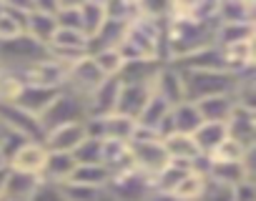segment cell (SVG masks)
Wrapping results in <instances>:
<instances>
[{"label":"cell","instance_id":"cell-1","mask_svg":"<svg viewBox=\"0 0 256 201\" xmlns=\"http://www.w3.org/2000/svg\"><path fill=\"white\" fill-rule=\"evenodd\" d=\"M214 23H196V20H178L166 23L164 28V60L178 63L191 58L201 50L214 48Z\"/></svg>","mask_w":256,"mask_h":201},{"label":"cell","instance_id":"cell-2","mask_svg":"<svg viewBox=\"0 0 256 201\" xmlns=\"http://www.w3.org/2000/svg\"><path fill=\"white\" fill-rule=\"evenodd\" d=\"M181 78H184V96L188 104H196V100L211 96H234L238 80L228 70H181Z\"/></svg>","mask_w":256,"mask_h":201},{"label":"cell","instance_id":"cell-3","mask_svg":"<svg viewBox=\"0 0 256 201\" xmlns=\"http://www.w3.org/2000/svg\"><path fill=\"white\" fill-rule=\"evenodd\" d=\"M46 58H50L48 46L38 43L28 33H23V36H18L13 40L0 43V68L3 70H23V68H28L33 63H40Z\"/></svg>","mask_w":256,"mask_h":201},{"label":"cell","instance_id":"cell-4","mask_svg":"<svg viewBox=\"0 0 256 201\" xmlns=\"http://www.w3.org/2000/svg\"><path fill=\"white\" fill-rule=\"evenodd\" d=\"M88 118L86 114V98L76 96L73 90H60L56 96V100L43 111V116L38 118L43 131L58 128V126H68V124H83Z\"/></svg>","mask_w":256,"mask_h":201},{"label":"cell","instance_id":"cell-5","mask_svg":"<svg viewBox=\"0 0 256 201\" xmlns=\"http://www.w3.org/2000/svg\"><path fill=\"white\" fill-rule=\"evenodd\" d=\"M68 70L70 66L58 63L53 58H46L40 63H33L23 70H13L20 76V80L26 86H38V88H53V90H63L68 83Z\"/></svg>","mask_w":256,"mask_h":201},{"label":"cell","instance_id":"cell-6","mask_svg":"<svg viewBox=\"0 0 256 201\" xmlns=\"http://www.w3.org/2000/svg\"><path fill=\"white\" fill-rule=\"evenodd\" d=\"M131 146V166L144 174L146 178H151V186H154V178L171 164L166 148L161 141H144V144H128Z\"/></svg>","mask_w":256,"mask_h":201},{"label":"cell","instance_id":"cell-7","mask_svg":"<svg viewBox=\"0 0 256 201\" xmlns=\"http://www.w3.org/2000/svg\"><path fill=\"white\" fill-rule=\"evenodd\" d=\"M151 90H154V96L164 98L171 108L186 100V96H184V78H181V70H178L176 66H171V63H161V68H158L156 76H154Z\"/></svg>","mask_w":256,"mask_h":201},{"label":"cell","instance_id":"cell-8","mask_svg":"<svg viewBox=\"0 0 256 201\" xmlns=\"http://www.w3.org/2000/svg\"><path fill=\"white\" fill-rule=\"evenodd\" d=\"M151 96H154V90H151L148 83H120L118 100H116V111L113 114L136 121L141 116V111L146 108Z\"/></svg>","mask_w":256,"mask_h":201},{"label":"cell","instance_id":"cell-9","mask_svg":"<svg viewBox=\"0 0 256 201\" xmlns=\"http://www.w3.org/2000/svg\"><path fill=\"white\" fill-rule=\"evenodd\" d=\"M106 78L100 76V70L96 68V63L90 60V56L80 58L78 63L70 66L68 70V83H66V90H73L76 96L80 98H88Z\"/></svg>","mask_w":256,"mask_h":201},{"label":"cell","instance_id":"cell-10","mask_svg":"<svg viewBox=\"0 0 256 201\" xmlns=\"http://www.w3.org/2000/svg\"><path fill=\"white\" fill-rule=\"evenodd\" d=\"M226 134L244 148H256V111L236 104L226 121Z\"/></svg>","mask_w":256,"mask_h":201},{"label":"cell","instance_id":"cell-11","mask_svg":"<svg viewBox=\"0 0 256 201\" xmlns=\"http://www.w3.org/2000/svg\"><path fill=\"white\" fill-rule=\"evenodd\" d=\"M86 141V128L83 124H68V126H58L43 134V146L48 154H73L80 144Z\"/></svg>","mask_w":256,"mask_h":201},{"label":"cell","instance_id":"cell-12","mask_svg":"<svg viewBox=\"0 0 256 201\" xmlns=\"http://www.w3.org/2000/svg\"><path fill=\"white\" fill-rule=\"evenodd\" d=\"M46 158H48V151L40 141H26L8 161L10 171H18V174H30V176H40L43 174V166H46Z\"/></svg>","mask_w":256,"mask_h":201},{"label":"cell","instance_id":"cell-13","mask_svg":"<svg viewBox=\"0 0 256 201\" xmlns=\"http://www.w3.org/2000/svg\"><path fill=\"white\" fill-rule=\"evenodd\" d=\"M120 80L118 78H106L88 98H86V114L93 118H106L116 111V100H118Z\"/></svg>","mask_w":256,"mask_h":201},{"label":"cell","instance_id":"cell-14","mask_svg":"<svg viewBox=\"0 0 256 201\" xmlns=\"http://www.w3.org/2000/svg\"><path fill=\"white\" fill-rule=\"evenodd\" d=\"M201 124H204V121H201V116H198L196 106H194V104H188V100H184V104H178V106H174V108H171L168 121H166V124H164V128H161V138H164V136H168V134L194 136V134L198 131V126H201Z\"/></svg>","mask_w":256,"mask_h":201},{"label":"cell","instance_id":"cell-15","mask_svg":"<svg viewBox=\"0 0 256 201\" xmlns=\"http://www.w3.org/2000/svg\"><path fill=\"white\" fill-rule=\"evenodd\" d=\"M216 23L218 26H236V23L256 26V3L254 0H221V3H216Z\"/></svg>","mask_w":256,"mask_h":201},{"label":"cell","instance_id":"cell-16","mask_svg":"<svg viewBox=\"0 0 256 201\" xmlns=\"http://www.w3.org/2000/svg\"><path fill=\"white\" fill-rule=\"evenodd\" d=\"M60 90H53V88H38V86H23V90H20V96H18V100L13 106H18L20 111H26V114H30V116H36V118H40L43 116V111L56 100V96H58Z\"/></svg>","mask_w":256,"mask_h":201},{"label":"cell","instance_id":"cell-17","mask_svg":"<svg viewBox=\"0 0 256 201\" xmlns=\"http://www.w3.org/2000/svg\"><path fill=\"white\" fill-rule=\"evenodd\" d=\"M166 154L171 161H178V164H188L194 168V164L201 158V151L196 148V141L194 136H184V134H168L161 138Z\"/></svg>","mask_w":256,"mask_h":201},{"label":"cell","instance_id":"cell-18","mask_svg":"<svg viewBox=\"0 0 256 201\" xmlns=\"http://www.w3.org/2000/svg\"><path fill=\"white\" fill-rule=\"evenodd\" d=\"M194 106L204 124H226L236 106V100H234V96H211V98L196 100Z\"/></svg>","mask_w":256,"mask_h":201},{"label":"cell","instance_id":"cell-19","mask_svg":"<svg viewBox=\"0 0 256 201\" xmlns=\"http://www.w3.org/2000/svg\"><path fill=\"white\" fill-rule=\"evenodd\" d=\"M76 166L78 164H76L73 154H48L43 174H40V181L53 184V186H63V184H68V178L76 171Z\"/></svg>","mask_w":256,"mask_h":201},{"label":"cell","instance_id":"cell-20","mask_svg":"<svg viewBox=\"0 0 256 201\" xmlns=\"http://www.w3.org/2000/svg\"><path fill=\"white\" fill-rule=\"evenodd\" d=\"M38 186H40V176L10 171L8 184H6L3 194H0V201H30L33 194L38 191Z\"/></svg>","mask_w":256,"mask_h":201},{"label":"cell","instance_id":"cell-21","mask_svg":"<svg viewBox=\"0 0 256 201\" xmlns=\"http://www.w3.org/2000/svg\"><path fill=\"white\" fill-rule=\"evenodd\" d=\"M251 40H256V26H251V23L216 26V30H214V46L216 48H228V46L251 43Z\"/></svg>","mask_w":256,"mask_h":201},{"label":"cell","instance_id":"cell-22","mask_svg":"<svg viewBox=\"0 0 256 201\" xmlns=\"http://www.w3.org/2000/svg\"><path fill=\"white\" fill-rule=\"evenodd\" d=\"M100 164L106 168L113 171H120V168H128L131 166V146L126 141H113V138H103L100 141Z\"/></svg>","mask_w":256,"mask_h":201},{"label":"cell","instance_id":"cell-23","mask_svg":"<svg viewBox=\"0 0 256 201\" xmlns=\"http://www.w3.org/2000/svg\"><path fill=\"white\" fill-rule=\"evenodd\" d=\"M168 114H171V106L166 104V100L158 98V96H151L148 104H146V108H144L141 116L136 118V124L144 126V128H151V131H156V134L161 136V128H164V124L168 121Z\"/></svg>","mask_w":256,"mask_h":201},{"label":"cell","instance_id":"cell-24","mask_svg":"<svg viewBox=\"0 0 256 201\" xmlns=\"http://www.w3.org/2000/svg\"><path fill=\"white\" fill-rule=\"evenodd\" d=\"M226 138H228L226 124H201L198 131L194 134V141H196V148L201 151V156H211Z\"/></svg>","mask_w":256,"mask_h":201},{"label":"cell","instance_id":"cell-25","mask_svg":"<svg viewBox=\"0 0 256 201\" xmlns=\"http://www.w3.org/2000/svg\"><path fill=\"white\" fill-rule=\"evenodd\" d=\"M110 181V168H106L103 164H93V166H76V171L70 174L68 184L76 186H88V188H106Z\"/></svg>","mask_w":256,"mask_h":201},{"label":"cell","instance_id":"cell-26","mask_svg":"<svg viewBox=\"0 0 256 201\" xmlns=\"http://www.w3.org/2000/svg\"><path fill=\"white\" fill-rule=\"evenodd\" d=\"M206 184H208L206 174L191 168V171L176 184V188L171 191V196H174L176 201H198V198L204 196V191H206Z\"/></svg>","mask_w":256,"mask_h":201},{"label":"cell","instance_id":"cell-27","mask_svg":"<svg viewBox=\"0 0 256 201\" xmlns=\"http://www.w3.org/2000/svg\"><path fill=\"white\" fill-rule=\"evenodd\" d=\"M161 68L158 60H138V63H123L118 80L120 83H154L156 70Z\"/></svg>","mask_w":256,"mask_h":201},{"label":"cell","instance_id":"cell-28","mask_svg":"<svg viewBox=\"0 0 256 201\" xmlns=\"http://www.w3.org/2000/svg\"><path fill=\"white\" fill-rule=\"evenodd\" d=\"M108 16H106V3L96 0V3H80V26H83V33L88 36V40L106 26Z\"/></svg>","mask_w":256,"mask_h":201},{"label":"cell","instance_id":"cell-29","mask_svg":"<svg viewBox=\"0 0 256 201\" xmlns=\"http://www.w3.org/2000/svg\"><path fill=\"white\" fill-rule=\"evenodd\" d=\"M191 171L188 164H178V161H171L156 178H154V194H171L176 188V184Z\"/></svg>","mask_w":256,"mask_h":201},{"label":"cell","instance_id":"cell-30","mask_svg":"<svg viewBox=\"0 0 256 201\" xmlns=\"http://www.w3.org/2000/svg\"><path fill=\"white\" fill-rule=\"evenodd\" d=\"M134 128H136V121L126 118V116H118V114H110L103 118V138H113V141H131L134 136Z\"/></svg>","mask_w":256,"mask_h":201},{"label":"cell","instance_id":"cell-31","mask_svg":"<svg viewBox=\"0 0 256 201\" xmlns=\"http://www.w3.org/2000/svg\"><path fill=\"white\" fill-rule=\"evenodd\" d=\"M88 56L96 63V68L100 70L103 78H118V73L123 68V58H120L118 48H103V50H96V53H88Z\"/></svg>","mask_w":256,"mask_h":201},{"label":"cell","instance_id":"cell-32","mask_svg":"<svg viewBox=\"0 0 256 201\" xmlns=\"http://www.w3.org/2000/svg\"><path fill=\"white\" fill-rule=\"evenodd\" d=\"M246 151H251V148H244V146L236 144L234 138H226V141L208 156V161H211V164H238V161L246 156Z\"/></svg>","mask_w":256,"mask_h":201},{"label":"cell","instance_id":"cell-33","mask_svg":"<svg viewBox=\"0 0 256 201\" xmlns=\"http://www.w3.org/2000/svg\"><path fill=\"white\" fill-rule=\"evenodd\" d=\"M56 23H58V28H68V30H80L83 33V26H80V3H58Z\"/></svg>","mask_w":256,"mask_h":201},{"label":"cell","instance_id":"cell-34","mask_svg":"<svg viewBox=\"0 0 256 201\" xmlns=\"http://www.w3.org/2000/svg\"><path fill=\"white\" fill-rule=\"evenodd\" d=\"M73 158H76L78 166L100 164V141H98V138H86V141L73 151Z\"/></svg>","mask_w":256,"mask_h":201},{"label":"cell","instance_id":"cell-35","mask_svg":"<svg viewBox=\"0 0 256 201\" xmlns=\"http://www.w3.org/2000/svg\"><path fill=\"white\" fill-rule=\"evenodd\" d=\"M66 201H100L103 188H88V186H76V184H63L60 186Z\"/></svg>","mask_w":256,"mask_h":201},{"label":"cell","instance_id":"cell-36","mask_svg":"<svg viewBox=\"0 0 256 201\" xmlns=\"http://www.w3.org/2000/svg\"><path fill=\"white\" fill-rule=\"evenodd\" d=\"M26 30H23V26L16 20V18H10L6 10L0 13V43H6V40H13V38H18V36H23Z\"/></svg>","mask_w":256,"mask_h":201},{"label":"cell","instance_id":"cell-37","mask_svg":"<svg viewBox=\"0 0 256 201\" xmlns=\"http://www.w3.org/2000/svg\"><path fill=\"white\" fill-rule=\"evenodd\" d=\"M30 201H66V196H63L60 186H53V184L40 181V186H38V191L33 194Z\"/></svg>","mask_w":256,"mask_h":201},{"label":"cell","instance_id":"cell-38","mask_svg":"<svg viewBox=\"0 0 256 201\" xmlns=\"http://www.w3.org/2000/svg\"><path fill=\"white\" fill-rule=\"evenodd\" d=\"M234 201H256V181H241L234 186Z\"/></svg>","mask_w":256,"mask_h":201},{"label":"cell","instance_id":"cell-39","mask_svg":"<svg viewBox=\"0 0 256 201\" xmlns=\"http://www.w3.org/2000/svg\"><path fill=\"white\" fill-rule=\"evenodd\" d=\"M8 176H10V166L8 164H0V194H3V188L8 184Z\"/></svg>","mask_w":256,"mask_h":201},{"label":"cell","instance_id":"cell-40","mask_svg":"<svg viewBox=\"0 0 256 201\" xmlns=\"http://www.w3.org/2000/svg\"><path fill=\"white\" fill-rule=\"evenodd\" d=\"M146 201H176V198H174L171 194H151Z\"/></svg>","mask_w":256,"mask_h":201},{"label":"cell","instance_id":"cell-41","mask_svg":"<svg viewBox=\"0 0 256 201\" xmlns=\"http://www.w3.org/2000/svg\"><path fill=\"white\" fill-rule=\"evenodd\" d=\"M0 13H3V3H0Z\"/></svg>","mask_w":256,"mask_h":201},{"label":"cell","instance_id":"cell-42","mask_svg":"<svg viewBox=\"0 0 256 201\" xmlns=\"http://www.w3.org/2000/svg\"><path fill=\"white\" fill-rule=\"evenodd\" d=\"M0 164H6V161H3V156H0Z\"/></svg>","mask_w":256,"mask_h":201},{"label":"cell","instance_id":"cell-43","mask_svg":"<svg viewBox=\"0 0 256 201\" xmlns=\"http://www.w3.org/2000/svg\"><path fill=\"white\" fill-rule=\"evenodd\" d=\"M0 70H3V68H0Z\"/></svg>","mask_w":256,"mask_h":201}]
</instances>
